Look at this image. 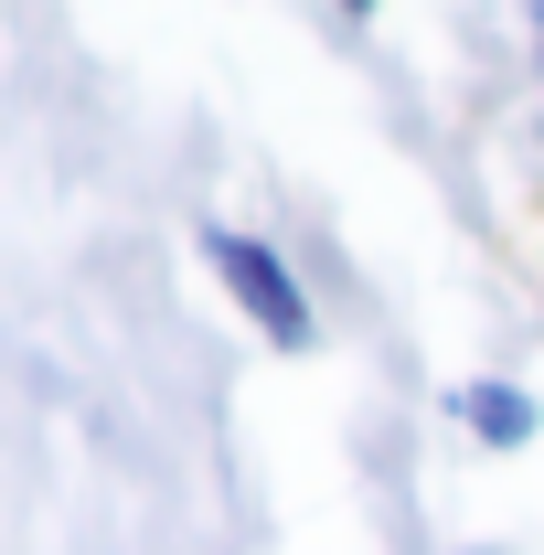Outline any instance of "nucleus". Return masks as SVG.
I'll return each instance as SVG.
<instances>
[{"instance_id": "nucleus-2", "label": "nucleus", "mask_w": 544, "mask_h": 555, "mask_svg": "<svg viewBox=\"0 0 544 555\" xmlns=\"http://www.w3.org/2000/svg\"><path fill=\"white\" fill-rule=\"evenodd\" d=\"M459 416L480 427V449H523V438H534V396H523V385H470Z\"/></svg>"}, {"instance_id": "nucleus-1", "label": "nucleus", "mask_w": 544, "mask_h": 555, "mask_svg": "<svg viewBox=\"0 0 544 555\" xmlns=\"http://www.w3.org/2000/svg\"><path fill=\"white\" fill-rule=\"evenodd\" d=\"M204 257H213V278H224V288L257 310V332H268V343H288V352L310 343V299H299V278L277 268L257 235H235V224H204Z\"/></svg>"}]
</instances>
